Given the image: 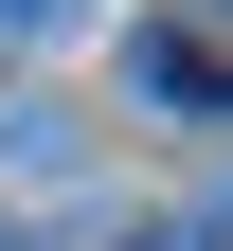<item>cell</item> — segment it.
<instances>
[{"label":"cell","instance_id":"cell-3","mask_svg":"<svg viewBox=\"0 0 233 251\" xmlns=\"http://www.w3.org/2000/svg\"><path fill=\"white\" fill-rule=\"evenodd\" d=\"M126 251H215V233H197V215H161V233H126Z\"/></svg>","mask_w":233,"mask_h":251},{"label":"cell","instance_id":"cell-4","mask_svg":"<svg viewBox=\"0 0 233 251\" xmlns=\"http://www.w3.org/2000/svg\"><path fill=\"white\" fill-rule=\"evenodd\" d=\"M0 251H18V215H0Z\"/></svg>","mask_w":233,"mask_h":251},{"label":"cell","instance_id":"cell-1","mask_svg":"<svg viewBox=\"0 0 233 251\" xmlns=\"http://www.w3.org/2000/svg\"><path fill=\"white\" fill-rule=\"evenodd\" d=\"M144 90H161V108H215V90H233V54H215V36H180V18H161V36H144Z\"/></svg>","mask_w":233,"mask_h":251},{"label":"cell","instance_id":"cell-2","mask_svg":"<svg viewBox=\"0 0 233 251\" xmlns=\"http://www.w3.org/2000/svg\"><path fill=\"white\" fill-rule=\"evenodd\" d=\"M90 18H108V0H0V36H18V54H54V36H90Z\"/></svg>","mask_w":233,"mask_h":251}]
</instances>
